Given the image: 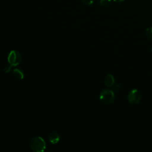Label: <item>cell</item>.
<instances>
[{"label": "cell", "instance_id": "10", "mask_svg": "<svg viewBox=\"0 0 152 152\" xmlns=\"http://www.w3.org/2000/svg\"><path fill=\"white\" fill-rule=\"evenodd\" d=\"M81 1L86 5H91L93 2H94V0H81Z\"/></svg>", "mask_w": 152, "mask_h": 152}, {"label": "cell", "instance_id": "13", "mask_svg": "<svg viewBox=\"0 0 152 152\" xmlns=\"http://www.w3.org/2000/svg\"><path fill=\"white\" fill-rule=\"evenodd\" d=\"M151 51H152V48H151Z\"/></svg>", "mask_w": 152, "mask_h": 152}, {"label": "cell", "instance_id": "8", "mask_svg": "<svg viewBox=\"0 0 152 152\" xmlns=\"http://www.w3.org/2000/svg\"><path fill=\"white\" fill-rule=\"evenodd\" d=\"M99 3L103 7H107L110 4L111 0H100Z\"/></svg>", "mask_w": 152, "mask_h": 152}, {"label": "cell", "instance_id": "2", "mask_svg": "<svg viewBox=\"0 0 152 152\" xmlns=\"http://www.w3.org/2000/svg\"><path fill=\"white\" fill-rule=\"evenodd\" d=\"M100 100L104 104H110L115 100V93L111 90H103L99 96Z\"/></svg>", "mask_w": 152, "mask_h": 152}, {"label": "cell", "instance_id": "11", "mask_svg": "<svg viewBox=\"0 0 152 152\" xmlns=\"http://www.w3.org/2000/svg\"><path fill=\"white\" fill-rule=\"evenodd\" d=\"M119 88H120V85H118V84L115 85L113 87V90H115V91H118Z\"/></svg>", "mask_w": 152, "mask_h": 152}, {"label": "cell", "instance_id": "6", "mask_svg": "<svg viewBox=\"0 0 152 152\" xmlns=\"http://www.w3.org/2000/svg\"><path fill=\"white\" fill-rule=\"evenodd\" d=\"M104 83L107 87H112L115 84V78L112 74L107 75L104 80Z\"/></svg>", "mask_w": 152, "mask_h": 152}, {"label": "cell", "instance_id": "9", "mask_svg": "<svg viewBox=\"0 0 152 152\" xmlns=\"http://www.w3.org/2000/svg\"><path fill=\"white\" fill-rule=\"evenodd\" d=\"M147 36L148 38L152 40V27H148L145 30Z\"/></svg>", "mask_w": 152, "mask_h": 152}, {"label": "cell", "instance_id": "3", "mask_svg": "<svg viewBox=\"0 0 152 152\" xmlns=\"http://www.w3.org/2000/svg\"><path fill=\"white\" fill-rule=\"evenodd\" d=\"M21 54L14 50H11L7 57V61L9 64V66L11 68L12 66H15L20 64L21 61Z\"/></svg>", "mask_w": 152, "mask_h": 152}, {"label": "cell", "instance_id": "7", "mask_svg": "<svg viewBox=\"0 0 152 152\" xmlns=\"http://www.w3.org/2000/svg\"><path fill=\"white\" fill-rule=\"evenodd\" d=\"M12 74H13L15 78H17V79L22 80L24 78V72H23L22 70H21L19 68H15V69H13Z\"/></svg>", "mask_w": 152, "mask_h": 152}, {"label": "cell", "instance_id": "5", "mask_svg": "<svg viewBox=\"0 0 152 152\" xmlns=\"http://www.w3.org/2000/svg\"><path fill=\"white\" fill-rule=\"evenodd\" d=\"M60 140V136L59 134L56 131L52 132L49 136V141L52 144H57Z\"/></svg>", "mask_w": 152, "mask_h": 152}, {"label": "cell", "instance_id": "1", "mask_svg": "<svg viewBox=\"0 0 152 152\" xmlns=\"http://www.w3.org/2000/svg\"><path fill=\"white\" fill-rule=\"evenodd\" d=\"M30 147L33 151L42 152L46 148V143L42 137H35L31 140Z\"/></svg>", "mask_w": 152, "mask_h": 152}, {"label": "cell", "instance_id": "4", "mask_svg": "<svg viewBox=\"0 0 152 152\" xmlns=\"http://www.w3.org/2000/svg\"><path fill=\"white\" fill-rule=\"evenodd\" d=\"M141 94L137 89H132L128 94V99L131 104H138L141 100Z\"/></svg>", "mask_w": 152, "mask_h": 152}, {"label": "cell", "instance_id": "12", "mask_svg": "<svg viewBox=\"0 0 152 152\" xmlns=\"http://www.w3.org/2000/svg\"><path fill=\"white\" fill-rule=\"evenodd\" d=\"M115 2H122L125 0H113Z\"/></svg>", "mask_w": 152, "mask_h": 152}]
</instances>
